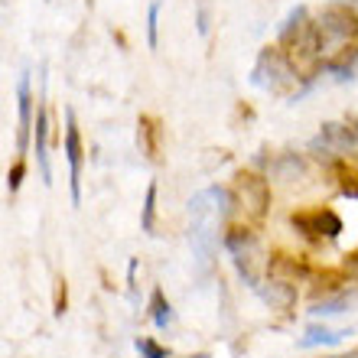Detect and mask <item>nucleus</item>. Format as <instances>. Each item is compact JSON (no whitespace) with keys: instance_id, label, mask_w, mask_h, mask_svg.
<instances>
[{"instance_id":"1","label":"nucleus","mask_w":358,"mask_h":358,"mask_svg":"<svg viewBox=\"0 0 358 358\" xmlns=\"http://www.w3.org/2000/svg\"><path fill=\"white\" fill-rule=\"evenodd\" d=\"M222 248H225L228 255H231V261H235L238 273H241V280H245L251 290H257V287H261V283H257L261 241H257L255 231H251V228H245V225L228 228L225 235H222Z\"/></svg>"},{"instance_id":"2","label":"nucleus","mask_w":358,"mask_h":358,"mask_svg":"<svg viewBox=\"0 0 358 358\" xmlns=\"http://www.w3.org/2000/svg\"><path fill=\"white\" fill-rule=\"evenodd\" d=\"M235 192H238V202L245 208V215H251L255 222L267 215L271 208V182L257 173H238L235 179Z\"/></svg>"},{"instance_id":"3","label":"nucleus","mask_w":358,"mask_h":358,"mask_svg":"<svg viewBox=\"0 0 358 358\" xmlns=\"http://www.w3.org/2000/svg\"><path fill=\"white\" fill-rule=\"evenodd\" d=\"M293 78V66L290 59L283 56L277 46H267L261 56H257V66H255V82L257 88H264V92H280L283 82H290Z\"/></svg>"},{"instance_id":"4","label":"nucleus","mask_w":358,"mask_h":358,"mask_svg":"<svg viewBox=\"0 0 358 358\" xmlns=\"http://www.w3.org/2000/svg\"><path fill=\"white\" fill-rule=\"evenodd\" d=\"M358 147V127H352V124H322L320 137L310 143V150L320 157V160H332L336 153H349Z\"/></svg>"},{"instance_id":"5","label":"nucleus","mask_w":358,"mask_h":358,"mask_svg":"<svg viewBox=\"0 0 358 358\" xmlns=\"http://www.w3.org/2000/svg\"><path fill=\"white\" fill-rule=\"evenodd\" d=\"M290 225L300 231L303 238H313V241H322V238H339L342 231V218L332 212V208H313V212H293Z\"/></svg>"},{"instance_id":"6","label":"nucleus","mask_w":358,"mask_h":358,"mask_svg":"<svg viewBox=\"0 0 358 358\" xmlns=\"http://www.w3.org/2000/svg\"><path fill=\"white\" fill-rule=\"evenodd\" d=\"M66 160H69V186L72 202H82V134H78L76 114L66 111Z\"/></svg>"},{"instance_id":"7","label":"nucleus","mask_w":358,"mask_h":358,"mask_svg":"<svg viewBox=\"0 0 358 358\" xmlns=\"http://www.w3.org/2000/svg\"><path fill=\"white\" fill-rule=\"evenodd\" d=\"M267 277L296 287V283H303L310 277V264H306V257H300V255H283V251H277V255H271V261H267Z\"/></svg>"},{"instance_id":"8","label":"nucleus","mask_w":358,"mask_h":358,"mask_svg":"<svg viewBox=\"0 0 358 358\" xmlns=\"http://www.w3.org/2000/svg\"><path fill=\"white\" fill-rule=\"evenodd\" d=\"M17 153L20 160L27 157V147H29V127H33V94H29V76L23 72L20 76V85H17Z\"/></svg>"},{"instance_id":"9","label":"nucleus","mask_w":358,"mask_h":358,"mask_svg":"<svg viewBox=\"0 0 358 358\" xmlns=\"http://www.w3.org/2000/svg\"><path fill=\"white\" fill-rule=\"evenodd\" d=\"M257 296H261L271 310H290L293 303H296V287H293V283L271 280V277H267V283L257 287Z\"/></svg>"},{"instance_id":"10","label":"nucleus","mask_w":358,"mask_h":358,"mask_svg":"<svg viewBox=\"0 0 358 358\" xmlns=\"http://www.w3.org/2000/svg\"><path fill=\"white\" fill-rule=\"evenodd\" d=\"M271 176L277 179V182H296V179L306 176V163H303L300 153H280V157L271 163Z\"/></svg>"},{"instance_id":"11","label":"nucleus","mask_w":358,"mask_h":358,"mask_svg":"<svg viewBox=\"0 0 358 358\" xmlns=\"http://www.w3.org/2000/svg\"><path fill=\"white\" fill-rule=\"evenodd\" d=\"M36 163L43 173V182H52V170H49V117L46 108H39L36 114Z\"/></svg>"},{"instance_id":"12","label":"nucleus","mask_w":358,"mask_h":358,"mask_svg":"<svg viewBox=\"0 0 358 358\" xmlns=\"http://www.w3.org/2000/svg\"><path fill=\"white\" fill-rule=\"evenodd\" d=\"M137 143H141V153L147 160H157L160 157V127L150 114H143L137 121Z\"/></svg>"},{"instance_id":"13","label":"nucleus","mask_w":358,"mask_h":358,"mask_svg":"<svg viewBox=\"0 0 358 358\" xmlns=\"http://www.w3.org/2000/svg\"><path fill=\"white\" fill-rule=\"evenodd\" d=\"M345 336H352V332H332L329 326H310L306 336L300 339V345L303 349H313V345H339Z\"/></svg>"},{"instance_id":"14","label":"nucleus","mask_w":358,"mask_h":358,"mask_svg":"<svg viewBox=\"0 0 358 358\" xmlns=\"http://www.w3.org/2000/svg\"><path fill=\"white\" fill-rule=\"evenodd\" d=\"M150 316H153V326H157V329H166L173 322V306H170V300L163 296L160 287L150 293Z\"/></svg>"},{"instance_id":"15","label":"nucleus","mask_w":358,"mask_h":358,"mask_svg":"<svg viewBox=\"0 0 358 358\" xmlns=\"http://www.w3.org/2000/svg\"><path fill=\"white\" fill-rule=\"evenodd\" d=\"M153 212H157V182L147 186V196H143V212H141V228L147 235H153Z\"/></svg>"},{"instance_id":"16","label":"nucleus","mask_w":358,"mask_h":358,"mask_svg":"<svg viewBox=\"0 0 358 358\" xmlns=\"http://www.w3.org/2000/svg\"><path fill=\"white\" fill-rule=\"evenodd\" d=\"M157 29H160V0H153L150 10H147V43H150V49L160 46V36H157Z\"/></svg>"},{"instance_id":"17","label":"nucleus","mask_w":358,"mask_h":358,"mask_svg":"<svg viewBox=\"0 0 358 358\" xmlns=\"http://www.w3.org/2000/svg\"><path fill=\"white\" fill-rule=\"evenodd\" d=\"M345 310V293L332 296V300H322V303H313V316H336V313Z\"/></svg>"},{"instance_id":"18","label":"nucleus","mask_w":358,"mask_h":358,"mask_svg":"<svg viewBox=\"0 0 358 358\" xmlns=\"http://www.w3.org/2000/svg\"><path fill=\"white\" fill-rule=\"evenodd\" d=\"M137 352H141L143 358H166V349L157 345L153 339H137Z\"/></svg>"},{"instance_id":"19","label":"nucleus","mask_w":358,"mask_h":358,"mask_svg":"<svg viewBox=\"0 0 358 358\" xmlns=\"http://www.w3.org/2000/svg\"><path fill=\"white\" fill-rule=\"evenodd\" d=\"M66 306H69V287H66V280L59 277L56 280V316H66Z\"/></svg>"},{"instance_id":"20","label":"nucleus","mask_w":358,"mask_h":358,"mask_svg":"<svg viewBox=\"0 0 358 358\" xmlns=\"http://www.w3.org/2000/svg\"><path fill=\"white\" fill-rule=\"evenodd\" d=\"M20 182H23V160H17V163H13V170L7 173V186H10V192H17Z\"/></svg>"},{"instance_id":"21","label":"nucleus","mask_w":358,"mask_h":358,"mask_svg":"<svg viewBox=\"0 0 358 358\" xmlns=\"http://www.w3.org/2000/svg\"><path fill=\"white\" fill-rule=\"evenodd\" d=\"M342 192H345L349 199H358V182H352V176H349L345 182H342Z\"/></svg>"},{"instance_id":"22","label":"nucleus","mask_w":358,"mask_h":358,"mask_svg":"<svg viewBox=\"0 0 358 358\" xmlns=\"http://www.w3.org/2000/svg\"><path fill=\"white\" fill-rule=\"evenodd\" d=\"M345 271H352V273H355V277H358V248H355V251H352V255H349V261H345Z\"/></svg>"}]
</instances>
